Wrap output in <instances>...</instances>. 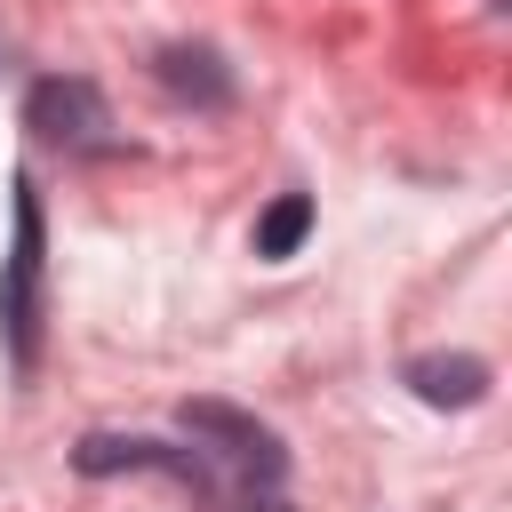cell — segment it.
I'll return each instance as SVG.
<instances>
[{
	"label": "cell",
	"instance_id": "6",
	"mask_svg": "<svg viewBox=\"0 0 512 512\" xmlns=\"http://www.w3.org/2000/svg\"><path fill=\"white\" fill-rule=\"evenodd\" d=\"M152 80H160L168 96L200 104V112H224V104H232V72H224V56H216L208 40H168V48L152 56Z\"/></svg>",
	"mask_w": 512,
	"mask_h": 512
},
{
	"label": "cell",
	"instance_id": "2",
	"mask_svg": "<svg viewBox=\"0 0 512 512\" xmlns=\"http://www.w3.org/2000/svg\"><path fill=\"white\" fill-rule=\"evenodd\" d=\"M176 424H184L208 456L240 464V480H248V488H280V480H288V448H280V432H272V424H256L248 408H232V400H184V408H176Z\"/></svg>",
	"mask_w": 512,
	"mask_h": 512
},
{
	"label": "cell",
	"instance_id": "8",
	"mask_svg": "<svg viewBox=\"0 0 512 512\" xmlns=\"http://www.w3.org/2000/svg\"><path fill=\"white\" fill-rule=\"evenodd\" d=\"M248 512H296L288 488H248Z\"/></svg>",
	"mask_w": 512,
	"mask_h": 512
},
{
	"label": "cell",
	"instance_id": "4",
	"mask_svg": "<svg viewBox=\"0 0 512 512\" xmlns=\"http://www.w3.org/2000/svg\"><path fill=\"white\" fill-rule=\"evenodd\" d=\"M72 464L88 480H104V472H176V480L208 488V456H184V448H160V440H120V432H88L72 448Z\"/></svg>",
	"mask_w": 512,
	"mask_h": 512
},
{
	"label": "cell",
	"instance_id": "7",
	"mask_svg": "<svg viewBox=\"0 0 512 512\" xmlns=\"http://www.w3.org/2000/svg\"><path fill=\"white\" fill-rule=\"evenodd\" d=\"M304 232H312V192H280V200L256 216V256H264V264H288V256L304 248Z\"/></svg>",
	"mask_w": 512,
	"mask_h": 512
},
{
	"label": "cell",
	"instance_id": "3",
	"mask_svg": "<svg viewBox=\"0 0 512 512\" xmlns=\"http://www.w3.org/2000/svg\"><path fill=\"white\" fill-rule=\"evenodd\" d=\"M24 128H32L40 144H64V152H104L112 112H104V88H96V80H80V72H40V80L24 88Z\"/></svg>",
	"mask_w": 512,
	"mask_h": 512
},
{
	"label": "cell",
	"instance_id": "1",
	"mask_svg": "<svg viewBox=\"0 0 512 512\" xmlns=\"http://www.w3.org/2000/svg\"><path fill=\"white\" fill-rule=\"evenodd\" d=\"M40 288H48V216H40V184L16 176V240L0 256V344L16 376L40 368V320H48Z\"/></svg>",
	"mask_w": 512,
	"mask_h": 512
},
{
	"label": "cell",
	"instance_id": "5",
	"mask_svg": "<svg viewBox=\"0 0 512 512\" xmlns=\"http://www.w3.org/2000/svg\"><path fill=\"white\" fill-rule=\"evenodd\" d=\"M400 384H408L424 408H480L488 384H496V368H488L480 352H416V360L400 368Z\"/></svg>",
	"mask_w": 512,
	"mask_h": 512
}]
</instances>
